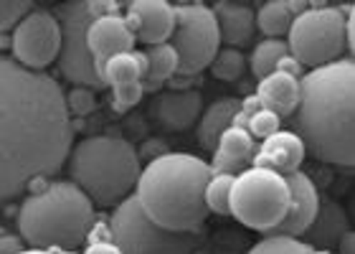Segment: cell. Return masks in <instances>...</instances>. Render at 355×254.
Masks as SVG:
<instances>
[{"instance_id":"obj_27","label":"cell","mask_w":355,"mask_h":254,"mask_svg":"<svg viewBox=\"0 0 355 254\" xmlns=\"http://www.w3.org/2000/svg\"><path fill=\"white\" fill-rule=\"evenodd\" d=\"M231 183H234V176H211L206 191H203V201H206V209L218 214V217H231Z\"/></svg>"},{"instance_id":"obj_15","label":"cell","mask_w":355,"mask_h":254,"mask_svg":"<svg viewBox=\"0 0 355 254\" xmlns=\"http://www.w3.org/2000/svg\"><path fill=\"white\" fill-rule=\"evenodd\" d=\"M254 153V137L249 135L246 127L231 125L229 130H223L218 142H216V155L211 163V173L214 176H234L244 173L252 163Z\"/></svg>"},{"instance_id":"obj_24","label":"cell","mask_w":355,"mask_h":254,"mask_svg":"<svg viewBox=\"0 0 355 254\" xmlns=\"http://www.w3.org/2000/svg\"><path fill=\"white\" fill-rule=\"evenodd\" d=\"M145 61H148V71H145V79H142V90L145 87L148 90H157L173 74H178V56L171 44L150 46V51L145 53Z\"/></svg>"},{"instance_id":"obj_31","label":"cell","mask_w":355,"mask_h":254,"mask_svg":"<svg viewBox=\"0 0 355 254\" xmlns=\"http://www.w3.org/2000/svg\"><path fill=\"white\" fill-rule=\"evenodd\" d=\"M31 13V3L23 0H0V33L8 28H15L23 15Z\"/></svg>"},{"instance_id":"obj_9","label":"cell","mask_w":355,"mask_h":254,"mask_svg":"<svg viewBox=\"0 0 355 254\" xmlns=\"http://www.w3.org/2000/svg\"><path fill=\"white\" fill-rule=\"evenodd\" d=\"M110 232L119 254H193L198 247V232H171L157 226L135 196L114 206Z\"/></svg>"},{"instance_id":"obj_4","label":"cell","mask_w":355,"mask_h":254,"mask_svg":"<svg viewBox=\"0 0 355 254\" xmlns=\"http://www.w3.org/2000/svg\"><path fill=\"white\" fill-rule=\"evenodd\" d=\"M94 226V203L71 180H51L26 196L18 209V232L31 249L74 252Z\"/></svg>"},{"instance_id":"obj_21","label":"cell","mask_w":355,"mask_h":254,"mask_svg":"<svg viewBox=\"0 0 355 254\" xmlns=\"http://www.w3.org/2000/svg\"><path fill=\"white\" fill-rule=\"evenodd\" d=\"M239 112H241V99L226 97L218 99L214 105H208V110H203L198 122V142L200 148L216 150V142L221 137L223 130H229L236 122Z\"/></svg>"},{"instance_id":"obj_36","label":"cell","mask_w":355,"mask_h":254,"mask_svg":"<svg viewBox=\"0 0 355 254\" xmlns=\"http://www.w3.org/2000/svg\"><path fill=\"white\" fill-rule=\"evenodd\" d=\"M84 254H119V249L112 242H94V244H89Z\"/></svg>"},{"instance_id":"obj_7","label":"cell","mask_w":355,"mask_h":254,"mask_svg":"<svg viewBox=\"0 0 355 254\" xmlns=\"http://www.w3.org/2000/svg\"><path fill=\"white\" fill-rule=\"evenodd\" d=\"M229 206L231 217L239 224L269 234L289 209L287 180L269 168L252 165L244 173H239L231 183Z\"/></svg>"},{"instance_id":"obj_28","label":"cell","mask_w":355,"mask_h":254,"mask_svg":"<svg viewBox=\"0 0 355 254\" xmlns=\"http://www.w3.org/2000/svg\"><path fill=\"white\" fill-rule=\"evenodd\" d=\"M249 254H312V247L300 239H292V237H272V234H266L264 239L257 242L249 249Z\"/></svg>"},{"instance_id":"obj_35","label":"cell","mask_w":355,"mask_h":254,"mask_svg":"<svg viewBox=\"0 0 355 254\" xmlns=\"http://www.w3.org/2000/svg\"><path fill=\"white\" fill-rule=\"evenodd\" d=\"M277 71H282V74H287V76H295V79H297V76L302 74V67H300V64H297L292 56H284V59L279 61Z\"/></svg>"},{"instance_id":"obj_23","label":"cell","mask_w":355,"mask_h":254,"mask_svg":"<svg viewBox=\"0 0 355 254\" xmlns=\"http://www.w3.org/2000/svg\"><path fill=\"white\" fill-rule=\"evenodd\" d=\"M300 6L297 3H284V0H269L259 8L257 13V26L261 33H266L269 38L284 36L292 28V21L297 18Z\"/></svg>"},{"instance_id":"obj_20","label":"cell","mask_w":355,"mask_h":254,"mask_svg":"<svg viewBox=\"0 0 355 254\" xmlns=\"http://www.w3.org/2000/svg\"><path fill=\"white\" fill-rule=\"evenodd\" d=\"M297 99H300V79L282 74V71H272L257 87V102L261 105V110L274 112L279 120L284 115L295 112Z\"/></svg>"},{"instance_id":"obj_30","label":"cell","mask_w":355,"mask_h":254,"mask_svg":"<svg viewBox=\"0 0 355 254\" xmlns=\"http://www.w3.org/2000/svg\"><path fill=\"white\" fill-rule=\"evenodd\" d=\"M67 110L71 117H84V115L94 112L96 110V94L92 90H84V87H74V90L67 94Z\"/></svg>"},{"instance_id":"obj_11","label":"cell","mask_w":355,"mask_h":254,"mask_svg":"<svg viewBox=\"0 0 355 254\" xmlns=\"http://www.w3.org/2000/svg\"><path fill=\"white\" fill-rule=\"evenodd\" d=\"M13 61L31 71H41L59 59L61 51V26L56 15L44 8H31L13 28L10 38Z\"/></svg>"},{"instance_id":"obj_32","label":"cell","mask_w":355,"mask_h":254,"mask_svg":"<svg viewBox=\"0 0 355 254\" xmlns=\"http://www.w3.org/2000/svg\"><path fill=\"white\" fill-rule=\"evenodd\" d=\"M142 82H135V84H122V87H114V107L117 110H130L135 107L137 102L142 99Z\"/></svg>"},{"instance_id":"obj_33","label":"cell","mask_w":355,"mask_h":254,"mask_svg":"<svg viewBox=\"0 0 355 254\" xmlns=\"http://www.w3.org/2000/svg\"><path fill=\"white\" fill-rule=\"evenodd\" d=\"M23 239L10 232H0V254H21L23 252Z\"/></svg>"},{"instance_id":"obj_34","label":"cell","mask_w":355,"mask_h":254,"mask_svg":"<svg viewBox=\"0 0 355 254\" xmlns=\"http://www.w3.org/2000/svg\"><path fill=\"white\" fill-rule=\"evenodd\" d=\"M345 49H348L350 53H353V49H355V15H353V8H350L348 15H345Z\"/></svg>"},{"instance_id":"obj_14","label":"cell","mask_w":355,"mask_h":254,"mask_svg":"<svg viewBox=\"0 0 355 254\" xmlns=\"http://www.w3.org/2000/svg\"><path fill=\"white\" fill-rule=\"evenodd\" d=\"M135 41H137L135 31L130 28L125 15L119 13L99 15L96 21H92L87 31V44L96 61V69L117 53H130L135 49Z\"/></svg>"},{"instance_id":"obj_8","label":"cell","mask_w":355,"mask_h":254,"mask_svg":"<svg viewBox=\"0 0 355 254\" xmlns=\"http://www.w3.org/2000/svg\"><path fill=\"white\" fill-rule=\"evenodd\" d=\"M353 8V6H350ZM350 8L315 6L304 8L292 21L287 36L289 56L307 69L327 67L333 61L343 59L345 51V15Z\"/></svg>"},{"instance_id":"obj_26","label":"cell","mask_w":355,"mask_h":254,"mask_svg":"<svg viewBox=\"0 0 355 254\" xmlns=\"http://www.w3.org/2000/svg\"><path fill=\"white\" fill-rule=\"evenodd\" d=\"M246 71V56L239 49H218V53L211 61V74L221 82H236Z\"/></svg>"},{"instance_id":"obj_37","label":"cell","mask_w":355,"mask_h":254,"mask_svg":"<svg viewBox=\"0 0 355 254\" xmlns=\"http://www.w3.org/2000/svg\"><path fill=\"white\" fill-rule=\"evenodd\" d=\"M353 247H355V237H353V232L343 234L340 242H338V254H353Z\"/></svg>"},{"instance_id":"obj_25","label":"cell","mask_w":355,"mask_h":254,"mask_svg":"<svg viewBox=\"0 0 355 254\" xmlns=\"http://www.w3.org/2000/svg\"><path fill=\"white\" fill-rule=\"evenodd\" d=\"M284 56H289L287 44L282 38H266V41L257 44V49L252 53V74L261 82L264 76L277 71V67H279V61Z\"/></svg>"},{"instance_id":"obj_5","label":"cell","mask_w":355,"mask_h":254,"mask_svg":"<svg viewBox=\"0 0 355 254\" xmlns=\"http://www.w3.org/2000/svg\"><path fill=\"white\" fill-rule=\"evenodd\" d=\"M69 178L96 206H117L140 178V153L114 135H92L69 153Z\"/></svg>"},{"instance_id":"obj_18","label":"cell","mask_w":355,"mask_h":254,"mask_svg":"<svg viewBox=\"0 0 355 254\" xmlns=\"http://www.w3.org/2000/svg\"><path fill=\"white\" fill-rule=\"evenodd\" d=\"M216 26H218V36L226 41L229 49L246 46L254 36V26H257V13L244 3H216L214 8Z\"/></svg>"},{"instance_id":"obj_16","label":"cell","mask_w":355,"mask_h":254,"mask_svg":"<svg viewBox=\"0 0 355 254\" xmlns=\"http://www.w3.org/2000/svg\"><path fill=\"white\" fill-rule=\"evenodd\" d=\"M203 115V97L196 90H173L160 94L155 102V120L171 133H183Z\"/></svg>"},{"instance_id":"obj_2","label":"cell","mask_w":355,"mask_h":254,"mask_svg":"<svg viewBox=\"0 0 355 254\" xmlns=\"http://www.w3.org/2000/svg\"><path fill=\"white\" fill-rule=\"evenodd\" d=\"M355 64L338 59L327 67L310 69L300 79L295 107V135L304 153L322 163L353 168L355 163Z\"/></svg>"},{"instance_id":"obj_17","label":"cell","mask_w":355,"mask_h":254,"mask_svg":"<svg viewBox=\"0 0 355 254\" xmlns=\"http://www.w3.org/2000/svg\"><path fill=\"white\" fill-rule=\"evenodd\" d=\"M304 145L295 133L289 130H279L272 137L261 140L259 150L254 153V165L257 168H269V171L287 176L292 171H300V165L304 160Z\"/></svg>"},{"instance_id":"obj_19","label":"cell","mask_w":355,"mask_h":254,"mask_svg":"<svg viewBox=\"0 0 355 254\" xmlns=\"http://www.w3.org/2000/svg\"><path fill=\"white\" fill-rule=\"evenodd\" d=\"M348 232H350L348 214L343 211L340 203L327 201L318 209L312 224L307 226V232H304L302 237H307L304 244H310L312 249H325V252H330L333 247H338V242H340L343 234H348Z\"/></svg>"},{"instance_id":"obj_38","label":"cell","mask_w":355,"mask_h":254,"mask_svg":"<svg viewBox=\"0 0 355 254\" xmlns=\"http://www.w3.org/2000/svg\"><path fill=\"white\" fill-rule=\"evenodd\" d=\"M21 254H69V252H51V249H23Z\"/></svg>"},{"instance_id":"obj_1","label":"cell","mask_w":355,"mask_h":254,"mask_svg":"<svg viewBox=\"0 0 355 254\" xmlns=\"http://www.w3.org/2000/svg\"><path fill=\"white\" fill-rule=\"evenodd\" d=\"M74 125L53 76L0 56V203L67 165Z\"/></svg>"},{"instance_id":"obj_10","label":"cell","mask_w":355,"mask_h":254,"mask_svg":"<svg viewBox=\"0 0 355 254\" xmlns=\"http://www.w3.org/2000/svg\"><path fill=\"white\" fill-rule=\"evenodd\" d=\"M173 10H175V28L168 44L178 56V74L193 76L211 67L214 56L221 49L216 15L203 3H178Z\"/></svg>"},{"instance_id":"obj_29","label":"cell","mask_w":355,"mask_h":254,"mask_svg":"<svg viewBox=\"0 0 355 254\" xmlns=\"http://www.w3.org/2000/svg\"><path fill=\"white\" fill-rule=\"evenodd\" d=\"M249 120V135L252 137H259V140H266V137H272L274 133H279V117L274 112H266V110H259V112H254L252 117H246Z\"/></svg>"},{"instance_id":"obj_12","label":"cell","mask_w":355,"mask_h":254,"mask_svg":"<svg viewBox=\"0 0 355 254\" xmlns=\"http://www.w3.org/2000/svg\"><path fill=\"white\" fill-rule=\"evenodd\" d=\"M284 180H287L289 188V209L284 214V219L269 234L272 237H292V239H297V237H302L307 232V226L312 224V219L318 214L320 194L315 180L302 171L287 173Z\"/></svg>"},{"instance_id":"obj_13","label":"cell","mask_w":355,"mask_h":254,"mask_svg":"<svg viewBox=\"0 0 355 254\" xmlns=\"http://www.w3.org/2000/svg\"><path fill=\"white\" fill-rule=\"evenodd\" d=\"M130 15H125L135 38L145 46L168 44L175 28V10L165 0H135L130 3Z\"/></svg>"},{"instance_id":"obj_39","label":"cell","mask_w":355,"mask_h":254,"mask_svg":"<svg viewBox=\"0 0 355 254\" xmlns=\"http://www.w3.org/2000/svg\"><path fill=\"white\" fill-rule=\"evenodd\" d=\"M223 254H236V252H223Z\"/></svg>"},{"instance_id":"obj_3","label":"cell","mask_w":355,"mask_h":254,"mask_svg":"<svg viewBox=\"0 0 355 254\" xmlns=\"http://www.w3.org/2000/svg\"><path fill=\"white\" fill-rule=\"evenodd\" d=\"M211 165L191 153H165L150 160L135 183V201L157 226L171 232H198L208 217L203 191Z\"/></svg>"},{"instance_id":"obj_22","label":"cell","mask_w":355,"mask_h":254,"mask_svg":"<svg viewBox=\"0 0 355 254\" xmlns=\"http://www.w3.org/2000/svg\"><path fill=\"white\" fill-rule=\"evenodd\" d=\"M145 71H148V61H145V53L130 51V53H117L107 59L99 67V76H102L104 87H122V84H135L145 79Z\"/></svg>"},{"instance_id":"obj_6","label":"cell","mask_w":355,"mask_h":254,"mask_svg":"<svg viewBox=\"0 0 355 254\" xmlns=\"http://www.w3.org/2000/svg\"><path fill=\"white\" fill-rule=\"evenodd\" d=\"M114 3H96V0H79L56 8V21L61 26V51H59V69L67 76V82L84 90H102L104 82L99 76L96 61L89 51L87 31L92 21L99 15L114 13Z\"/></svg>"}]
</instances>
